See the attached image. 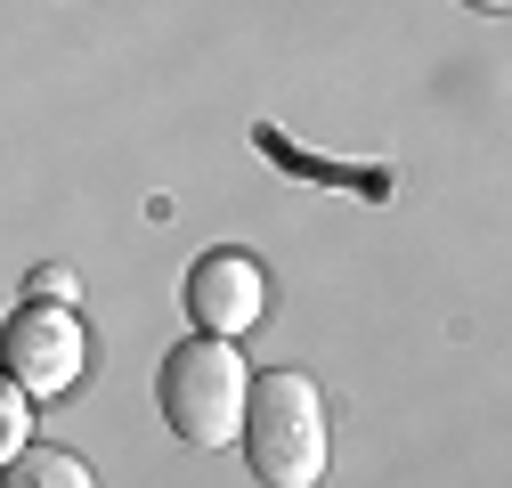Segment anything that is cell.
<instances>
[{
    "label": "cell",
    "mask_w": 512,
    "mask_h": 488,
    "mask_svg": "<svg viewBox=\"0 0 512 488\" xmlns=\"http://www.w3.org/2000/svg\"><path fill=\"white\" fill-rule=\"evenodd\" d=\"M236 448L252 464L261 488H317L334 456V423H326V391L293 366H269L252 375L244 391V423H236Z\"/></svg>",
    "instance_id": "6da1fadb"
},
{
    "label": "cell",
    "mask_w": 512,
    "mask_h": 488,
    "mask_svg": "<svg viewBox=\"0 0 512 488\" xmlns=\"http://www.w3.org/2000/svg\"><path fill=\"white\" fill-rule=\"evenodd\" d=\"M244 391H252V366L236 358V342H220V334H187V342L163 350L155 399H163L171 440H187V448H228L236 423H244Z\"/></svg>",
    "instance_id": "7a4b0ae2"
},
{
    "label": "cell",
    "mask_w": 512,
    "mask_h": 488,
    "mask_svg": "<svg viewBox=\"0 0 512 488\" xmlns=\"http://www.w3.org/2000/svg\"><path fill=\"white\" fill-rule=\"evenodd\" d=\"M82 366H90V334L74 318V301H25V310H9V326H0V375L25 399L74 391Z\"/></svg>",
    "instance_id": "3957f363"
},
{
    "label": "cell",
    "mask_w": 512,
    "mask_h": 488,
    "mask_svg": "<svg viewBox=\"0 0 512 488\" xmlns=\"http://www.w3.org/2000/svg\"><path fill=\"white\" fill-rule=\"evenodd\" d=\"M187 318H196V334H220L236 342L244 326L269 318V277L252 253H204L196 269H187Z\"/></svg>",
    "instance_id": "277c9868"
},
{
    "label": "cell",
    "mask_w": 512,
    "mask_h": 488,
    "mask_svg": "<svg viewBox=\"0 0 512 488\" xmlns=\"http://www.w3.org/2000/svg\"><path fill=\"white\" fill-rule=\"evenodd\" d=\"M9 488H98V480H90L82 456H66V448H33V440H25V448L9 456Z\"/></svg>",
    "instance_id": "5b68a950"
},
{
    "label": "cell",
    "mask_w": 512,
    "mask_h": 488,
    "mask_svg": "<svg viewBox=\"0 0 512 488\" xmlns=\"http://www.w3.org/2000/svg\"><path fill=\"white\" fill-rule=\"evenodd\" d=\"M252 147L261 155H277L285 171H301V179H317V188H334V179H350V188H366V196H391V171H342V163H309L293 139H277V131H252Z\"/></svg>",
    "instance_id": "8992f818"
},
{
    "label": "cell",
    "mask_w": 512,
    "mask_h": 488,
    "mask_svg": "<svg viewBox=\"0 0 512 488\" xmlns=\"http://www.w3.org/2000/svg\"><path fill=\"white\" fill-rule=\"evenodd\" d=\"M25 440H33V399L0 375V472H9V456H17Z\"/></svg>",
    "instance_id": "52a82bcc"
},
{
    "label": "cell",
    "mask_w": 512,
    "mask_h": 488,
    "mask_svg": "<svg viewBox=\"0 0 512 488\" xmlns=\"http://www.w3.org/2000/svg\"><path fill=\"white\" fill-rule=\"evenodd\" d=\"M33 301H82V277H74L66 261H41V269H33Z\"/></svg>",
    "instance_id": "ba28073f"
},
{
    "label": "cell",
    "mask_w": 512,
    "mask_h": 488,
    "mask_svg": "<svg viewBox=\"0 0 512 488\" xmlns=\"http://www.w3.org/2000/svg\"><path fill=\"white\" fill-rule=\"evenodd\" d=\"M464 9H488V17H496V9H512V0H464Z\"/></svg>",
    "instance_id": "9c48e42d"
}]
</instances>
